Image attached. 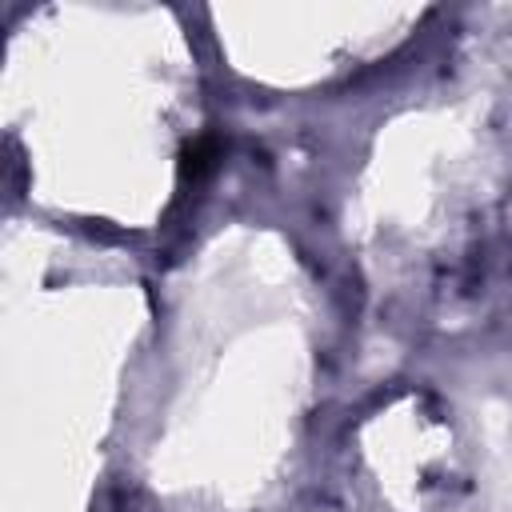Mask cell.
<instances>
[{"label":"cell","mask_w":512,"mask_h":512,"mask_svg":"<svg viewBox=\"0 0 512 512\" xmlns=\"http://www.w3.org/2000/svg\"><path fill=\"white\" fill-rule=\"evenodd\" d=\"M216 156H220V144H216V136H196V140H188L184 144V152H180V176L184 180H204L208 172H212V164H216Z\"/></svg>","instance_id":"obj_1"}]
</instances>
